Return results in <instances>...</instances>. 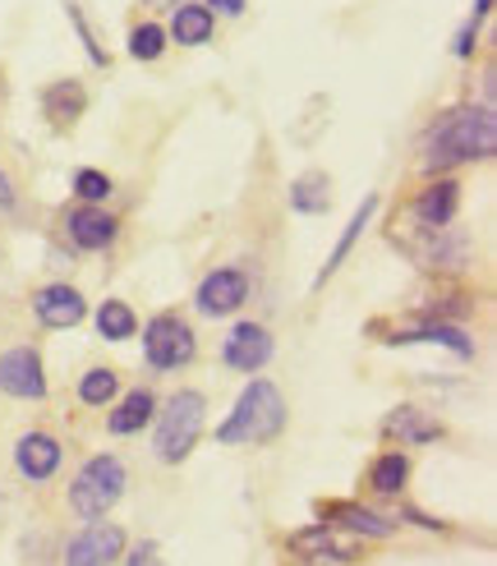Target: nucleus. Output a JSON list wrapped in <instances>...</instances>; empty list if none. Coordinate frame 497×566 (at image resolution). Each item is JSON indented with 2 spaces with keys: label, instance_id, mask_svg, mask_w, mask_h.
Masks as SVG:
<instances>
[{
  "label": "nucleus",
  "instance_id": "obj_1",
  "mask_svg": "<svg viewBox=\"0 0 497 566\" xmlns=\"http://www.w3.org/2000/svg\"><path fill=\"white\" fill-rule=\"evenodd\" d=\"M420 166L424 171H447L461 161H484L497 153V120L488 106H461L447 111L420 144Z\"/></svg>",
  "mask_w": 497,
  "mask_h": 566
},
{
  "label": "nucleus",
  "instance_id": "obj_2",
  "mask_svg": "<svg viewBox=\"0 0 497 566\" xmlns=\"http://www.w3.org/2000/svg\"><path fill=\"white\" fill-rule=\"evenodd\" d=\"M282 429H286V401H282V391H276L267 378H254V382L240 391L231 419L216 429V442H221V447H235V442H272Z\"/></svg>",
  "mask_w": 497,
  "mask_h": 566
},
{
  "label": "nucleus",
  "instance_id": "obj_3",
  "mask_svg": "<svg viewBox=\"0 0 497 566\" xmlns=\"http://www.w3.org/2000/svg\"><path fill=\"white\" fill-rule=\"evenodd\" d=\"M125 484H129V474H125L120 457H93L70 484V506L83 521H102L110 506L125 497Z\"/></svg>",
  "mask_w": 497,
  "mask_h": 566
},
{
  "label": "nucleus",
  "instance_id": "obj_4",
  "mask_svg": "<svg viewBox=\"0 0 497 566\" xmlns=\"http://www.w3.org/2000/svg\"><path fill=\"white\" fill-rule=\"evenodd\" d=\"M203 410H208L203 391H176L171 401H166L161 423H157V457L166 465H180L193 451V442L203 433Z\"/></svg>",
  "mask_w": 497,
  "mask_h": 566
},
{
  "label": "nucleus",
  "instance_id": "obj_5",
  "mask_svg": "<svg viewBox=\"0 0 497 566\" xmlns=\"http://www.w3.org/2000/svg\"><path fill=\"white\" fill-rule=\"evenodd\" d=\"M144 355L157 374H171L180 364H189L199 355V342H193V327L180 318V314H157L148 327H144Z\"/></svg>",
  "mask_w": 497,
  "mask_h": 566
},
{
  "label": "nucleus",
  "instance_id": "obj_6",
  "mask_svg": "<svg viewBox=\"0 0 497 566\" xmlns=\"http://www.w3.org/2000/svg\"><path fill=\"white\" fill-rule=\"evenodd\" d=\"M0 391L19 396V401H42L46 396V374L33 346H14L0 355Z\"/></svg>",
  "mask_w": 497,
  "mask_h": 566
},
{
  "label": "nucleus",
  "instance_id": "obj_7",
  "mask_svg": "<svg viewBox=\"0 0 497 566\" xmlns=\"http://www.w3.org/2000/svg\"><path fill=\"white\" fill-rule=\"evenodd\" d=\"M244 300H248V276H244L240 268H216V272H208L203 286H199V295H193L199 314H208V318L235 314Z\"/></svg>",
  "mask_w": 497,
  "mask_h": 566
},
{
  "label": "nucleus",
  "instance_id": "obj_8",
  "mask_svg": "<svg viewBox=\"0 0 497 566\" xmlns=\"http://www.w3.org/2000/svg\"><path fill=\"white\" fill-rule=\"evenodd\" d=\"M125 553V530L120 525H88L65 544V566H110Z\"/></svg>",
  "mask_w": 497,
  "mask_h": 566
},
{
  "label": "nucleus",
  "instance_id": "obj_9",
  "mask_svg": "<svg viewBox=\"0 0 497 566\" xmlns=\"http://www.w3.org/2000/svg\"><path fill=\"white\" fill-rule=\"evenodd\" d=\"M221 359H226L235 374H258L263 364L272 359V336H267V327L240 323V327L226 336V346H221Z\"/></svg>",
  "mask_w": 497,
  "mask_h": 566
},
{
  "label": "nucleus",
  "instance_id": "obj_10",
  "mask_svg": "<svg viewBox=\"0 0 497 566\" xmlns=\"http://www.w3.org/2000/svg\"><path fill=\"white\" fill-rule=\"evenodd\" d=\"M14 470L23 479H33V484H42V479H51L61 470V442L51 433H23L14 442Z\"/></svg>",
  "mask_w": 497,
  "mask_h": 566
},
{
  "label": "nucleus",
  "instance_id": "obj_11",
  "mask_svg": "<svg viewBox=\"0 0 497 566\" xmlns=\"http://www.w3.org/2000/svg\"><path fill=\"white\" fill-rule=\"evenodd\" d=\"M456 208H461V185L456 180H437L414 198V217H420V226H429V231H447Z\"/></svg>",
  "mask_w": 497,
  "mask_h": 566
},
{
  "label": "nucleus",
  "instance_id": "obj_12",
  "mask_svg": "<svg viewBox=\"0 0 497 566\" xmlns=\"http://www.w3.org/2000/svg\"><path fill=\"white\" fill-rule=\"evenodd\" d=\"M33 308H38V318L46 327H74V323H83V314H88V304H83V295L74 286H46V291H38Z\"/></svg>",
  "mask_w": 497,
  "mask_h": 566
},
{
  "label": "nucleus",
  "instance_id": "obj_13",
  "mask_svg": "<svg viewBox=\"0 0 497 566\" xmlns=\"http://www.w3.org/2000/svg\"><path fill=\"white\" fill-rule=\"evenodd\" d=\"M295 553H304L309 562H355V539H337V530H331L327 521L314 525V530H299L295 539H290Z\"/></svg>",
  "mask_w": 497,
  "mask_h": 566
},
{
  "label": "nucleus",
  "instance_id": "obj_14",
  "mask_svg": "<svg viewBox=\"0 0 497 566\" xmlns=\"http://www.w3.org/2000/svg\"><path fill=\"white\" fill-rule=\"evenodd\" d=\"M322 516H327V525H346L355 534H369V539H392L396 534V521L373 516V512H364V506H355V502H331Z\"/></svg>",
  "mask_w": 497,
  "mask_h": 566
},
{
  "label": "nucleus",
  "instance_id": "obj_15",
  "mask_svg": "<svg viewBox=\"0 0 497 566\" xmlns=\"http://www.w3.org/2000/svg\"><path fill=\"white\" fill-rule=\"evenodd\" d=\"M70 240L78 249H106L110 240H116V217H106L102 208H78L70 212Z\"/></svg>",
  "mask_w": 497,
  "mask_h": 566
},
{
  "label": "nucleus",
  "instance_id": "obj_16",
  "mask_svg": "<svg viewBox=\"0 0 497 566\" xmlns=\"http://www.w3.org/2000/svg\"><path fill=\"white\" fill-rule=\"evenodd\" d=\"M83 106H88V93H83L74 78H61V83H51V88L42 93V111L51 116V125H55V129L74 125V120L83 116Z\"/></svg>",
  "mask_w": 497,
  "mask_h": 566
},
{
  "label": "nucleus",
  "instance_id": "obj_17",
  "mask_svg": "<svg viewBox=\"0 0 497 566\" xmlns=\"http://www.w3.org/2000/svg\"><path fill=\"white\" fill-rule=\"evenodd\" d=\"M216 28V14L212 6H176V19H171V38L180 46H203Z\"/></svg>",
  "mask_w": 497,
  "mask_h": 566
},
{
  "label": "nucleus",
  "instance_id": "obj_18",
  "mask_svg": "<svg viewBox=\"0 0 497 566\" xmlns=\"http://www.w3.org/2000/svg\"><path fill=\"white\" fill-rule=\"evenodd\" d=\"M152 410H157V396L148 391V387H138V391H129L125 401H120V410H110V419H106V429L110 433H138L144 423L152 419Z\"/></svg>",
  "mask_w": 497,
  "mask_h": 566
},
{
  "label": "nucleus",
  "instance_id": "obj_19",
  "mask_svg": "<svg viewBox=\"0 0 497 566\" xmlns=\"http://www.w3.org/2000/svg\"><path fill=\"white\" fill-rule=\"evenodd\" d=\"M392 342H401V346H414V342H429V346H447L452 355H461V359H469L475 355V342L461 332V327H447V323H433V327H420V332H401V336H392Z\"/></svg>",
  "mask_w": 497,
  "mask_h": 566
},
{
  "label": "nucleus",
  "instance_id": "obj_20",
  "mask_svg": "<svg viewBox=\"0 0 497 566\" xmlns=\"http://www.w3.org/2000/svg\"><path fill=\"white\" fill-rule=\"evenodd\" d=\"M405 479H410L405 451H382V457L373 461V470H369V484H373V493H382V497H396V493L405 489Z\"/></svg>",
  "mask_w": 497,
  "mask_h": 566
},
{
  "label": "nucleus",
  "instance_id": "obj_21",
  "mask_svg": "<svg viewBox=\"0 0 497 566\" xmlns=\"http://www.w3.org/2000/svg\"><path fill=\"white\" fill-rule=\"evenodd\" d=\"M373 212H378V193H369V198H364V203H359V208H355V217H350V226H346V235L337 240V249H331V259L322 263V272H318V281H327L331 272H337V268L346 263V253L355 249V240H359V231H364V226L373 221Z\"/></svg>",
  "mask_w": 497,
  "mask_h": 566
},
{
  "label": "nucleus",
  "instance_id": "obj_22",
  "mask_svg": "<svg viewBox=\"0 0 497 566\" xmlns=\"http://www.w3.org/2000/svg\"><path fill=\"white\" fill-rule=\"evenodd\" d=\"M331 203V180L322 171H309V176H299L290 185V208L295 212H327Z\"/></svg>",
  "mask_w": 497,
  "mask_h": 566
},
{
  "label": "nucleus",
  "instance_id": "obj_23",
  "mask_svg": "<svg viewBox=\"0 0 497 566\" xmlns=\"http://www.w3.org/2000/svg\"><path fill=\"white\" fill-rule=\"evenodd\" d=\"M387 433H401V442H433V438H442V423H433V419H424L420 410H396V415H387V423H382Z\"/></svg>",
  "mask_w": 497,
  "mask_h": 566
},
{
  "label": "nucleus",
  "instance_id": "obj_24",
  "mask_svg": "<svg viewBox=\"0 0 497 566\" xmlns=\"http://www.w3.org/2000/svg\"><path fill=\"white\" fill-rule=\"evenodd\" d=\"M97 332L106 336V342H129V336L138 332V318H134V308L125 300H106L97 308Z\"/></svg>",
  "mask_w": 497,
  "mask_h": 566
},
{
  "label": "nucleus",
  "instance_id": "obj_25",
  "mask_svg": "<svg viewBox=\"0 0 497 566\" xmlns=\"http://www.w3.org/2000/svg\"><path fill=\"white\" fill-rule=\"evenodd\" d=\"M116 391H120L116 374H110V369H88V374H83V382H78V401L83 406H106Z\"/></svg>",
  "mask_w": 497,
  "mask_h": 566
},
{
  "label": "nucleus",
  "instance_id": "obj_26",
  "mask_svg": "<svg viewBox=\"0 0 497 566\" xmlns=\"http://www.w3.org/2000/svg\"><path fill=\"white\" fill-rule=\"evenodd\" d=\"M161 51H166V33L157 23H138L129 33V55H134V61H157Z\"/></svg>",
  "mask_w": 497,
  "mask_h": 566
},
{
  "label": "nucleus",
  "instance_id": "obj_27",
  "mask_svg": "<svg viewBox=\"0 0 497 566\" xmlns=\"http://www.w3.org/2000/svg\"><path fill=\"white\" fill-rule=\"evenodd\" d=\"M74 193L83 198V203H102V198L110 193V180L102 171H78L74 176Z\"/></svg>",
  "mask_w": 497,
  "mask_h": 566
},
{
  "label": "nucleus",
  "instance_id": "obj_28",
  "mask_svg": "<svg viewBox=\"0 0 497 566\" xmlns=\"http://www.w3.org/2000/svg\"><path fill=\"white\" fill-rule=\"evenodd\" d=\"M70 19H74V28H78V38H83V46H88V55H93V65H106V51L93 42V28L83 23V14H78V6L70 0Z\"/></svg>",
  "mask_w": 497,
  "mask_h": 566
},
{
  "label": "nucleus",
  "instance_id": "obj_29",
  "mask_svg": "<svg viewBox=\"0 0 497 566\" xmlns=\"http://www.w3.org/2000/svg\"><path fill=\"white\" fill-rule=\"evenodd\" d=\"M129 566H161V557H157V544H144L134 557H129Z\"/></svg>",
  "mask_w": 497,
  "mask_h": 566
},
{
  "label": "nucleus",
  "instance_id": "obj_30",
  "mask_svg": "<svg viewBox=\"0 0 497 566\" xmlns=\"http://www.w3.org/2000/svg\"><path fill=\"white\" fill-rule=\"evenodd\" d=\"M0 212H14V185L6 171H0Z\"/></svg>",
  "mask_w": 497,
  "mask_h": 566
},
{
  "label": "nucleus",
  "instance_id": "obj_31",
  "mask_svg": "<svg viewBox=\"0 0 497 566\" xmlns=\"http://www.w3.org/2000/svg\"><path fill=\"white\" fill-rule=\"evenodd\" d=\"M208 6H216L221 14H244V6H248V0H208Z\"/></svg>",
  "mask_w": 497,
  "mask_h": 566
},
{
  "label": "nucleus",
  "instance_id": "obj_32",
  "mask_svg": "<svg viewBox=\"0 0 497 566\" xmlns=\"http://www.w3.org/2000/svg\"><path fill=\"white\" fill-rule=\"evenodd\" d=\"M488 10H493V0H475V19H469V23H479Z\"/></svg>",
  "mask_w": 497,
  "mask_h": 566
},
{
  "label": "nucleus",
  "instance_id": "obj_33",
  "mask_svg": "<svg viewBox=\"0 0 497 566\" xmlns=\"http://www.w3.org/2000/svg\"><path fill=\"white\" fill-rule=\"evenodd\" d=\"M152 6H166V0H152Z\"/></svg>",
  "mask_w": 497,
  "mask_h": 566
}]
</instances>
